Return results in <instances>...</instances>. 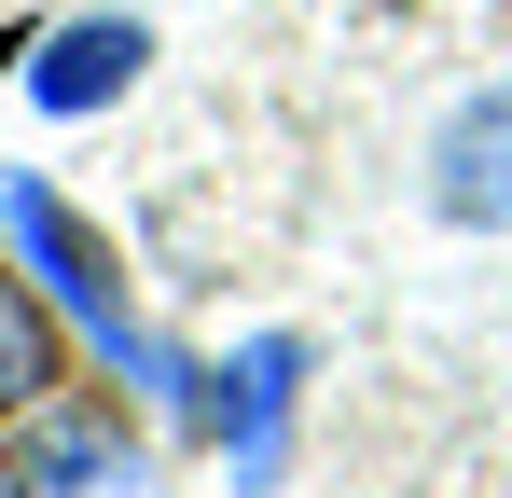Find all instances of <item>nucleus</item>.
I'll return each mask as SVG.
<instances>
[{"label": "nucleus", "mask_w": 512, "mask_h": 498, "mask_svg": "<svg viewBox=\"0 0 512 498\" xmlns=\"http://www.w3.org/2000/svg\"><path fill=\"white\" fill-rule=\"evenodd\" d=\"M0 222H14V249L42 263V291H56V305H70V319H84L97 346L125 360V374H153V388H180V360H167V346H153L139 319H125V291H111V263H97V236L70 222V208H56V194H42V180H0Z\"/></svg>", "instance_id": "1"}, {"label": "nucleus", "mask_w": 512, "mask_h": 498, "mask_svg": "<svg viewBox=\"0 0 512 498\" xmlns=\"http://www.w3.org/2000/svg\"><path fill=\"white\" fill-rule=\"evenodd\" d=\"M14 498H153V471L111 415H42L14 443Z\"/></svg>", "instance_id": "2"}, {"label": "nucleus", "mask_w": 512, "mask_h": 498, "mask_svg": "<svg viewBox=\"0 0 512 498\" xmlns=\"http://www.w3.org/2000/svg\"><path fill=\"white\" fill-rule=\"evenodd\" d=\"M443 208H457L471 236H512V83L443 125Z\"/></svg>", "instance_id": "3"}, {"label": "nucleus", "mask_w": 512, "mask_h": 498, "mask_svg": "<svg viewBox=\"0 0 512 498\" xmlns=\"http://www.w3.org/2000/svg\"><path fill=\"white\" fill-rule=\"evenodd\" d=\"M125 70H139V28H56L42 70H28V97H42V111H97Z\"/></svg>", "instance_id": "4"}, {"label": "nucleus", "mask_w": 512, "mask_h": 498, "mask_svg": "<svg viewBox=\"0 0 512 498\" xmlns=\"http://www.w3.org/2000/svg\"><path fill=\"white\" fill-rule=\"evenodd\" d=\"M291 374H305V346H291V332H263L250 360H236V402H222V429H236V471H277V415H291Z\"/></svg>", "instance_id": "5"}, {"label": "nucleus", "mask_w": 512, "mask_h": 498, "mask_svg": "<svg viewBox=\"0 0 512 498\" xmlns=\"http://www.w3.org/2000/svg\"><path fill=\"white\" fill-rule=\"evenodd\" d=\"M28 388H42V305H28V291L0 277V415L28 402Z\"/></svg>", "instance_id": "6"}]
</instances>
